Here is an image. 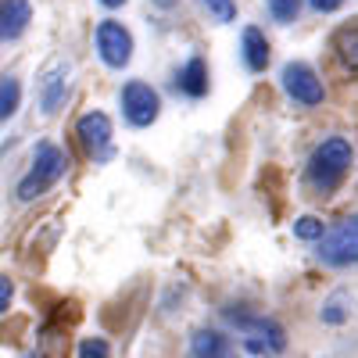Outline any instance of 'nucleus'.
Instances as JSON below:
<instances>
[{"mask_svg": "<svg viewBox=\"0 0 358 358\" xmlns=\"http://www.w3.org/2000/svg\"><path fill=\"white\" fill-rule=\"evenodd\" d=\"M29 22H33L29 0H4V4H0V36H4V43L18 40L29 29Z\"/></svg>", "mask_w": 358, "mask_h": 358, "instance_id": "obj_11", "label": "nucleus"}, {"mask_svg": "<svg viewBox=\"0 0 358 358\" xmlns=\"http://www.w3.org/2000/svg\"><path fill=\"white\" fill-rule=\"evenodd\" d=\"M122 115H126V122L136 126V129H147L155 122V118L162 115V97H158V90L151 83H143V79H129L122 86Z\"/></svg>", "mask_w": 358, "mask_h": 358, "instance_id": "obj_5", "label": "nucleus"}, {"mask_svg": "<svg viewBox=\"0 0 358 358\" xmlns=\"http://www.w3.org/2000/svg\"><path fill=\"white\" fill-rule=\"evenodd\" d=\"M29 358H36V355H29Z\"/></svg>", "mask_w": 358, "mask_h": 358, "instance_id": "obj_25", "label": "nucleus"}, {"mask_svg": "<svg viewBox=\"0 0 358 358\" xmlns=\"http://www.w3.org/2000/svg\"><path fill=\"white\" fill-rule=\"evenodd\" d=\"M201 4L208 8V15H212L215 22H233L236 18V0H201Z\"/></svg>", "mask_w": 358, "mask_h": 358, "instance_id": "obj_18", "label": "nucleus"}, {"mask_svg": "<svg viewBox=\"0 0 358 358\" xmlns=\"http://www.w3.org/2000/svg\"><path fill=\"white\" fill-rule=\"evenodd\" d=\"M280 83H283V94H287L294 104L315 108V104H322V97H326L322 79L315 76V69H312L308 62H290V65H283Z\"/></svg>", "mask_w": 358, "mask_h": 358, "instance_id": "obj_7", "label": "nucleus"}, {"mask_svg": "<svg viewBox=\"0 0 358 358\" xmlns=\"http://www.w3.org/2000/svg\"><path fill=\"white\" fill-rule=\"evenodd\" d=\"M172 4H176V0H155V8H162V11H169Z\"/></svg>", "mask_w": 358, "mask_h": 358, "instance_id": "obj_23", "label": "nucleus"}, {"mask_svg": "<svg viewBox=\"0 0 358 358\" xmlns=\"http://www.w3.org/2000/svg\"><path fill=\"white\" fill-rule=\"evenodd\" d=\"M297 11H301V0H268V15H273L280 25L297 22Z\"/></svg>", "mask_w": 358, "mask_h": 358, "instance_id": "obj_16", "label": "nucleus"}, {"mask_svg": "<svg viewBox=\"0 0 358 358\" xmlns=\"http://www.w3.org/2000/svg\"><path fill=\"white\" fill-rule=\"evenodd\" d=\"M355 162V147L348 136H330V140H322L312 158H308V169H305V179H308V187L326 197V194H334L341 183H344V176Z\"/></svg>", "mask_w": 358, "mask_h": 358, "instance_id": "obj_1", "label": "nucleus"}, {"mask_svg": "<svg viewBox=\"0 0 358 358\" xmlns=\"http://www.w3.org/2000/svg\"><path fill=\"white\" fill-rule=\"evenodd\" d=\"M101 4H104V8H122L126 0H101Z\"/></svg>", "mask_w": 358, "mask_h": 358, "instance_id": "obj_24", "label": "nucleus"}, {"mask_svg": "<svg viewBox=\"0 0 358 358\" xmlns=\"http://www.w3.org/2000/svg\"><path fill=\"white\" fill-rule=\"evenodd\" d=\"M94 43H97V54L108 69H126L133 62V36L122 22L115 18H104L97 29H94Z\"/></svg>", "mask_w": 358, "mask_h": 358, "instance_id": "obj_6", "label": "nucleus"}, {"mask_svg": "<svg viewBox=\"0 0 358 358\" xmlns=\"http://www.w3.org/2000/svg\"><path fill=\"white\" fill-rule=\"evenodd\" d=\"M294 236H297V241H322L326 229H322V222L315 215H301L294 222Z\"/></svg>", "mask_w": 358, "mask_h": 358, "instance_id": "obj_17", "label": "nucleus"}, {"mask_svg": "<svg viewBox=\"0 0 358 358\" xmlns=\"http://www.w3.org/2000/svg\"><path fill=\"white\" fill-rule=\"evenodd\" d=\"M190 351L194 358H233V344L219 330H197L190 337Z\"/></svg>", "mask_w": 358, "mask_h": 358, "instance_id": "obj_13", "label": "nucleus"}, {"mask_svg": "<svg viewBox=\"0 0 358 358\" xmlns=\"http://www.w3.org/2000/svg\"><path fill=\"white\" fill-rule=\"evenodd\" d=\"M76 136L83 143V151L94 162H108L111 158V118L104 111H86L76 122Z\"/></svg>", "mask_w": 358, "mask_h": 358, "instance_id": "obj_8", "label": "nucleus"}, {"mask_svg": "<svg viewBox=\"0 0 358 358\" xmlns=\"http://www.w3.org/2000/svg\"><path fill=\"white\" fill-rule=\"evenodd\" d=\"M308 4L315 8V11H322V15H330V11H337L344 0H308Z\"/></svg>", "mask_w": 358, "mask_h": 358, "instance_id": "obj_21", "label": "nucleus"}, {"mask_svg": "<svg viewBox=\"0 0 358 358\" xmlns=\"http://www.w3.org/2000/svg\"><path fill=\"white\" fill-rule=\"evenodd\" d=\"M226 319L241 330L244 337V351L251 355H280L287 348V334H283V326L276 319H265V315H251V312H226Z\"/></svg>", "mask_w": 358, "mask_h": 358, "instance_id": "obj_2", "label": "nucleus"}, {"mask_svg": "<svg viewBox=\"0 0 358 358\" xmlns=\"http://www.w3.org/2000/svg\"><path fill=\"white\" fill-rule=\"evenodd\" d=\"M241 54H244V65L248 72H265L268 69V40L262 29L248 25L244 36H241Z\"/></svg>", "mask_w": 358, "mask_h": 358, "instance_id": "obj_12", "label": "nucleus"}, {"mask_svg": "<svg viewBox=\"0 0 358 358\" xmlns=\"http://www.w3.org/2000/svg\"><path fill=\"white\" fill-rule=\"evenodd\" d=\"M11 294H15V290H11V280H0V308H4V312H8V305H11Z\"/></svg>", "mask_w": 358, "mask_h": 358, "instance_id": "obj_22", "label": "nucleus"}, {"mask_svg": "<svg viewBox=\"0 0 358 358\" xmlns=\"http://www.w3.org/2000/svg\"><path fill=\"white\" fill-rule=\"evenodd\" d=\"M18 101H22L18 79L4 76V83H0V118H11V115L18 111Z\"/></svg>", "mask_w": 358, "mask_h": 358, "instance_id": "obj_15", "label": "nucleus"}, {"mask_svg": "<svg viewBox=\"0 0 358 358\" xmlns=\"http://www.w3.org/2000/svg\"><path fill=\"white\" fill-rule=\"evenodd\" d=\"M79 358H111V344L104 337H86L79 344Z\"/></svg>", "mask_w": 358, "mask_h": 358, "instance_id": "obj_19", "label": "nucleus"}, {"mask_svg": "<svg viewBox=\"0 0 358 358\" xmlns=\"http://www.w3.org/2000/svg\"><path fill=\"white\" fill-rule=\"evenodd\" d=\"M315 255H319L322 265H330V268L358 265V215H348L334 229H326Z\"/></svg>", "mask_w": 358, "mask_h": 358, "instance_id": "obj_4", "label": "nucleus"}, {"mask_svg": "<svg viewBox=\"0 0 358 358\" xmlns=\"http://www.w3.org/2000/svg\"><path fill=\"white\" fill-rule=\"evenodd\" d=\"M334 50L348 72H358V18H351L334 33Z\"/></svg>", "mask_w": 358, "mask_h": 358, "instance_id": "obj_14", "label": "nucleus"}, {"mask_svg": "<svg viewBox=\"0 0 358 358\" xmlns=\"http://www.w3.org/2000/svg\"><path fill=\"white\" fill-rule=\"evenodd\" d=\"M69 94V65L65 62H54L43 76H40V108L43 115H54L57 108L65 104Z\"/></svg>", "mask_w": 358, "mask_h": 358, "instance_id": "obj_9", "label": "nucleus"}, {"mask_svg": "<svg viewBox=\"0 0 358 358\" xmlns=\"http://www.w3.org/2000/svg\"><path fill=\"white\" fill-rule=\"evenodd\" d=\"M65 169H69V158H65L62 147L40 143L36 155H33V169H29L25 179L18 183V201H36L43 190H50L57 179L65 176Z\"/></svg>", "mask_w": 358, "mask_h": 358, "instance_id": "obj_3", "label": "nucleus"}, {"mask_svg": "<svg viewBox=\"0 0 358 358\" xmlns=\"http://www.w3.org/2000/svg\"><path fill=\"white\" fill-rule=\"evenodd\" d=\"M348 319V312H344V305H341V297H334V301L330 305H326V312H322V322H344Z\"/></svg>", "mask_w": 358, "mask_h": 358, "instance_id": "obj_20", "label": "nucleus"}, {"mask_svg": "<svg viewBox=\"0 0 358 358\" xmlns=\"http://www.w3.org/2000/svg\"><path fill=\"white\" fill-rule=\"evenodd\" d=\"M176 90L183 97H190V101H201L208 94V65H204L201 54H194L190 62L176 72Z\"/></svg>", "mask_w": 358, "mask_h": 358, "instance_id": "obj_10", "label": "nucleus"}]
</instances>
